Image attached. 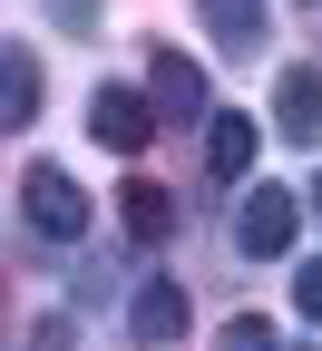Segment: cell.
<instances>
[{
	"label": "cell",
	"mask_w": 322,
	"mask_h": 351,
	"mask_svg": "<svg viewBox=\"0 0 322 351\" xmlns=\"http://www.w3.org/2000/svg\"><path fill=\"white\" fill-rule=\"evenodd\" d=\"M20 215H30L49 244H78V234H88V195H78L69 166H20Z\"/></svg>",
	"instance_id": "6da1fadb"
},
{
	"label": "cell",
	"mask_w": 322,
	"mask_h": 351,
	"mask_svg": "<svg viewBox=\"0 0 322 351\" xmlns=\"http://www.w3.org/2000/svg\"><path fill=\"white\" fill-rule=\"evenodd\" d=\"M147 127H157V98H137L127 78H108L98 98H88V137H98L108 156H137V147H147Z\"/></svg>",
	"instance_id": "7a4b0ae2"
},
{
	"label": "cell",
	"mask_w": 322,
	"mask_h": 351,
	"mask_svg": "<svg viewBox=\"0 0 322 351\" xmlns=\"http://www.w3.org/2000/svg\"><path fill=\"white\" fill-rule=\"evenodd\" d=\"M293 215H303V205H293V186H254V195H244V215H235V244H244L254 263H273V254L293 244Z\"/></svg>",
	"instance_id": "3957f363"
},
{
	"label": "cell",
	"mask_w": 322,
	"mask_h": 351,
	"mask_svg": "<svg viewBox=\"0 0 322 351\" xmlns=\"http://www.w3.org/2000/svg\"><path fill=\"white\" fill-rule=\"evenodd\" d=\"M273 127L293 147H322V69H284L273 78Z\"/></svg>",
	"instance_id": "277c9868"
},
{
	"label": "cell",
	"mask_w": 322,
	"mask_h": 351,
	"mask_svg": "<svg viewBox=\"0 0 322 351\" xmlns=\"http://www.w3.org/2000/svg\"><path fill=\"white\" fill-rule=\"evenodd\" d=\"M147 98H157V117H205V69L186 49H157L147 59Z\"/></svg>",
	"instance_id": "5b68a950"
},
{
	"label": "cell",
	"mask_w": 322,
	"mask_h": 351,
	"mask_svg": "<svg viewBox=\"0 0 322 351\" xmlns=\"http://www.w3.org/2000/svg\"><path fill=\"white\" fill-rule=\"evenodd\" d=\"M127 332H137V351H176V341H186V293H176V283H147V293L127 302Z\"/></svg>",
	"instance_id": "8992f818"
},
{
	"label": "cell",
	"mask_w": 322,
	"mask_h": 351,
	"mask_svg": "<svg viewBox=\"0 0 322 351\" xmlns=\"http://www.w3.org/2000/svg\"><path fill=\"white\" fill-rule=\"evenodd\" d=\"M196 10H205V29H215L225 59H254L264 49V0H196Z\"/></svg>",
	"instance_id": "52a82bcc"
},
{
	"label": "cell",
	"mask_w": 322,
	"mask_h": 351,
	"mask_svg": "<svg viewBox=\"0 0 322 351\" xmlns=\"http://www.w3.org/2000/svg\"><path fill=\"white\" fill-rule=\"evenodd\" d=\"M244 166H254V127L215 108V127H205V176H215V186H244Z\"/></svg>",
	"instance_id": "ba28073f"
},
{
	"label": "cell",
	"mask_w": 322,
	"mask_h": 351,
	"mask_svg": "<svg viewBox=\"0 0 322 351\" xmlns=\"http://www.w3.org/2000/svg\"><path fill=\"white\" fill-rule=\"evenodd\" d=\"M117 215H127V234H147V244H157V234H176V205H166V186H147V176L117 195Z\"/></svg>",
	"instance_id": "9c48e42d"
},
{
	"label": "cell",
	"mask_w": 322,
	"mask_h": 351,
	"mask_svg": "<svg viewBox=\"0 0 322 351\" xmlns=\"http://www.w3.org/2000/svg\"><path fill=\"white\" fill-rule=\"evenodd\" d=\"M0 117H10V127H30V117H39V59L20 49V39H10V108H0Z\"/></svg>",
	"instance_id": "30bf717a"
},
{
	"label": "cell",
	"mask_w": 322,
	"mask_h": 351,
	"mask_svg": "<svg viewBox=\"0 0 322 351\" xmlns=\"http://www.w3.org/2000/svg\"><path fill=\"white\" fill-rule=\"evenodd\" d=\"M215 351H273V322L264 313H235V322L215 332Z\"/></svg>",
	"instance_id": "8fae6325"
},
{
	"label": "cell",
	"mask_w": 322,
	"mask_h": 351,
	"mask_svg": "<svg viewBox=\"0 0 322 351\" xmlns=\"http://www.w3.org/2000/svg\"><path fill=\"white\" fill-rule=\"evenodd\" d=\"M293 313H303V322H322V254H312V263H293Z\"/></svg>",
	"instance_id": "7c38bea8"
},
{
	"label": "cell",
	"mask_w": 322,
	"mask_h": 351,
	"mask_svg": "<svg viewBox=\"0 0 322 351\" xmlns=\"http://www.w3.org/2000/svg\"><path fill=\"white\" fill-rule=\"evenodd\" d=\"M20 351H69V322H30V341Z\"/></svg>",
	"instance_id": "4fadbf2b"
},
{
	"label": "cell",
	"mask_w": 322,
	"mask_h": 351,
	"mask_svg": "<svg viewBox=\"0 0 322 351\" xmlns=\"http://www.w3.org/2000/svg\"><path fill=\"white\" fill-rule=\"evenodd\" d=\"M312 215H322V176H312Z\"/></svg>",
	"instance_id": "5bb4252c"
}]
</instances>
